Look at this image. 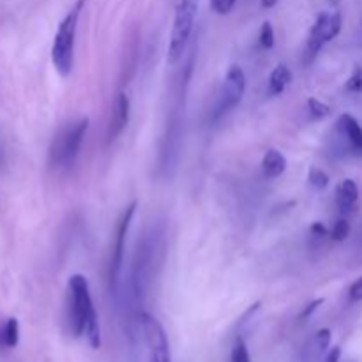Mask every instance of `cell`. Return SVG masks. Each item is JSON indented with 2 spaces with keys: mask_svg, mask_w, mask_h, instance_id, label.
Returning a JSON list of instances; mask_svg holds the SVG:
<instances>
[{
  "mask_svg": "<svg viewBox=\"0 0 362 362\" xmlns=\"http://www.w3.org/2000/svg\"><path fill=\"white\" fill-rule=\"evenodd\" d=\"M67 325L73 338H81L85 334L92 349L98 350L101 346L98 313L92 303L87 278L81 274H73L67 283Z\"/></svg>",
  "mask_w": 362,
  "mask_h": 362,
  "instance_id": "obj_1",
  "label": "cell"
},
{
  "mask_svg": "<svg viewBox=\"0 0 362 362\" xmlns=\"http://www.w3.org/2000/svg\"><path fill=\"white\" fill-rule=\"evenodd\" d=\"M85 7V0H76L69 13L60 21L59 30L52 46V62L60 76H69L74 64V37H76L78 21Z\"/></svg>",
  "mask_w": 362,
  "mask_h": 362,
  "instance_id": "obj_2",
  "label": "cell"
},
{
  "mask_svg": "<svg viewBox=\"0 0 362 362\" xmlns=\"http://www.w3.org/2000/svg\"><path fill=\"white\" fill-rule=\"evenodd\" d=\"M87 129L88 119L83 117V119L76 120L71 126L62 127L57 133V136L52 141V147H49V165L53 168L67 170L74 165V161L80 156L81 144H83Z\"/></svg>",
  "mask_w": 362,
  "mask_h": 362,
  "instance_id": "obj_3",
  "label": "cell"
},
{
  "mask_svg": "<svg viewBox=\"0 0 362 362\" xmlns=\"http://www.w3.org/2000/svg\"><path fill=\"white\" fill-rule=\"evenodd\" d=\"M198 4H200V0H179V4H177L172 35H170L168 57H166L170 66H175L182 59L184 52H186L187 42H189L191 34H193Z\"/></svg>",
  "mask_w": 362,
  "mask_h": 362,
  "instance_id": "obj_4",
  "label": "cell"
},
{
  "mask_svg": "<svg viewBox=\"0 0 362 362\" xmlns=\"http://www.w3.org/2000/svg\"><path fill=\"white\" fill-rule=\"evenodd\" d=\"M343 18L341 13H322L318 14L317 21L313 23L310 32V37L306 41V48H304L303 64L304 66H311L315 59L318 57L320 49L324 48L325 42L332 41L336 35L341 32Z\"/></svg>",
  "mask_w": 362,
  "mask_h": 362,
  "instance_id": "obj_5",
  "label": "cell"
},
{
  "mask_svg": "<svg viewBox=\"0 0 362 362\" xmlns=\"http://www.w3.org/2000/svg\"><path fill=\"white\" fill-rule=\"evenodd\" d=\"M136 202H131L124 212L120 214L119 221H117V228H115V237H113V244H112V253H110V271H108V278H110V286L115 292L117 285H119V276L120 271H122V264H124V250H126V237L127 232H129L131 221H133V216L136 212Z\"/></svg>",
  "mask_w": 362,
  "mask_h": 362,
  "instance_id": "obj_6",
  "label": "cell"
},
{
  "mask_svg": "<svg viewBox=\"0 0 362 362\" xmlns=\"http://www.w3.org/2000/svg\"><path fill=\"white\" fill-rule=\"evenodd\" d=\"M244 92H246V74H244L243 67L240 66H232L228 69V73H226L221 92H219L216 115L221 117L223 113L235 108V106L243 101Z\"/></svg>",
  "mask_w": 362,
  "mask_h": 362,
  "instance_id": "obj_7",
  "label": "cell"
},
{
  "mask_svg": "<svg viewBox=\"0 0 362 362\" xmlns=\"http://www.w3.org/2000/svg\"><path fill=\"white\" fill-rule=\"evenodd\" d=\"M140 320L141 327H144L145 339H147L151 362H172L168 338H166L165 329L159 324L158 318H154L148 313H141Z\"/></svg>",
  "mask_w": 362,
  "mask_h": 362,
  "instance_id": "obj_8",
  "label": "cell"
},
{
  "mask_svg": "<svg viewBox=\"0 0 362 362\" xmlns=\"http://www.w3.org/2000/svg\"><path fill=\"white\" fill-rule=\"evenodd\" d=\"M336 133L345 141L349 151L362 156V127L356 117H352L350 113H343L336 126Z\"/></svg>",
  "mask_w": 362,
  "mask_h": 362,
  "instance_id": "obj_9",
  "label": "cell"
},
{
  "mask_svg": "<svg viewBox=\"0 0 362 362\" xmlns=\"http://www.w3.org/2000/svg\"><path fill=\"white\" fill-rule=\"evenodd\" d=\"M129 110L131 103L126 92H119L113 101L112 117H110V126H108V141H113L124 129H126L127 122H129Z\"/></svg>",
  "mask_w": 362,
  "mask_h": 362,
  "instance_id": "obj_10",
  "label": "cell"
},
{
  "mask_svg": "<svg viewBox=\"0 0 362 362\" xmlns=\"http://www.w3.org/2000/svg\"><path fill=\"white\" fill-rule=\"evenodd\" d=\"M359 202V186L356 180L345 179L336 189V204L343 214H349Z\"/></svg>",
  "mask_w": 362,
  "mask_h": 362,
  "instance_id": "obj_11",
  "label": "cell"
},
{
  "mask_svg": "<svg viewBox=\"0 0 362 362\" xmlns=\"http://www.w3.org/2000/svg\"><path fill=\"white\" fill-rule=\"evenodd\" d=\"M331 331L329 329H320L313 338L308 341L306 349H304V361L315 362L320 359L325 352H327L329 345H331Z\"/></svg>",
  "mask_w": 362,
  "mask_h": 362,
  "instance_id": "obj_12",
  "label": "cell"
},
{
  "mask_svg": "<svg viewBox=\"0 0 362 362\" xmlns=\"http://www.w3.org/2000/svg\"><path fill=\"white\" fill-rule=\"evenodd\" d=\"M262 170L267 179H276L286 170V158L278 148H269L262 159Z\"/></svg>",
  "mask_w": 362,
  "mask_h": 362,
  "instance_id": "obj_13",
  "label": "cell"
},
{
  "mask_svg": "<svg viewBox=\"0 0 362 362\" xmlns=\"http://www.w3.org/2000/svg\"><path fill=\"white\" fill-rule=\"evenodd\" d=\"M292 81V73L286 66L279 64L278 67H274V71L271 73L269 78V94L271 95H279L285 92V88L288 87V83Z\"/></svg>",
  "mask_w": 362,
  "mask_h": 362,
  "instance_id": "obj_14",
  "label": "cell"
},
{
  "mask_svg": "<svg viewBox=\"0 0 362 362\" xmlns=\"http://www.w3.org/2000/svg\"><path fill=\"white\" fill-rule=\"evenodd\" d=\"M20 341V325L16 318H9L6 324L0 327V346L6 349H14Z\"/></svg>",
  "mask_w": 362,
  "mask_h": 362,
  "instance_id": "obj_15",
  "label": "cell"
},
{
  "mask_svg": "<svg viewBox=\"0 0 362 362\" xmlns=\"http://www.w3.org/2000/svg\"><path fill=\"white\" fill-rule=\"evenodd\" d=\"M230 362H251L250 350H247L246 341L243 338H237L233 341L232 352H230Z\"/></svg>",
  "mask_w": 362,
  "mask_h": 362,
  "instance_id": "obj_16",
  "label": "cell"
},
{
  "mask_svg": "<svg viewBox=\"0 0 362 362\" xmlns=\"http://www.w3.org/2000/svg\"><path fill=\"white\" fill-rule=\"evenodd\" d=\"M308 110H310V115L317 120L325 119V117L331 115V106L325 105V103H322V101H318V99H315V98L308 99Z\"/></svg>",
  "mask_w": 362,
  "mask_h": 362,
  "instance_id": "obj_17",
  "label": "cell"
},
{
  "mask_svg": "<svg viewBox=\"0 0 362 362\" xmlns=\"http://www.w3.org/2000/svg\"><path fill=\"white\" fill-rule=\"evenodd\" d=\"M258 42L264 49H271L276 42V35H274V28L269 21H264L260 27V34H258Z\"/></svg>",
  "mask_w": 362,
  "mask_h": 362,
  "instance_id": "obj_18",
  "label": "cell"
},
{
  "mask_svg": "<svg viewBox=\"0 0 362 362\" xmlns=\"http://www.w3.org/2000/svg\"><path fill=\"white\" fill-rule=\"evenodd\" d=\"M350 235V223L346 219H338L331 230V237L336 243H343Z\"/></svg>",
  "mask_w": 362,
  "mask_h": 362,
  "instance_id": "obj_19",
  "label": "cell"
},
{
  "mask_svg": "<svg viewBox=\"0 0 362 362\" xmlns=\"http://www.w3.org/2000/svg\"><path fill=\"white\" fill-rule=\"evenodd\" d=\"M308 180H310L311 186L317 187V189H325V187L329 186V175L320 168H311Z\"/></svg>",
  "mask_w": 362,
  "mask_h": 362,
  "instance_id": "obj_20",
  "label": "cell"
},
{
  "mask_svg": "<svg viewBox=\"0 0 362 362\" xmlns=\"http://www.w3.org/2000/svg\"><path fill=\"white\" fill-rule=\"evenodd\" d=\"M345 88L349 92H357V94H361L362 92V67H357V69L354 71L352 76L346 80Z\"/></svg>",
  "mask_w": 362,
  "mask_h": 362,
  "instance_id": "obj_21",
  "label": "cell"
},
{
  "mask_svg": "<svg viewBox=\"0 0 362 362\" xmlns=\"http://www.w3.org/2000/svg\"><path fill=\"white\" fill-rule=\"evenodd\" d=\"M211 6L218 14H228L235 6V0H211Z\"/></svg>",
  "mask_w": 362,
  "mask_h": 362,
  "instance_id": "obj_22",
  "label": "cell"
},
{
  "mask_svg": "<svg viewBox=\"0 0 362 362\" xmlns=\"http://www.w3.org/2000/svg\"><path fill=\"white\" fill-rule=\"evenodd\" d=\"M349 297H350V300H352V303H361V300H362V276L359 279H357L356 283H354L352 286H350Z\"/></svg>",
  "mask_w": 362,
  "mask_h": 362,
  "instance_id": "obj_23",
  "label": "cell"
},
{
  "mask_svg": "<svg viewBox=\"0 0 362 362\" xmlns=\"http://www.w3.org/2000/svg\"><path fill=\"white\" fill-rule=\"evenodd\" d=\"M324 303H325V299H315L313 303L308 304V306L303 310V313L299 315V320H306V318H310L311 315L318 310V306H322Z\"/></svg>",
  "mask_w": 362,
  "mask_h": 362,
  "instance_id": "obj_24",
  "label": "cell"
},
{
  "mask_svg": "<svg viewBox=\"0 0 362 362\" xmlns=\"http://www.w3.org/2000/svg\"><path fill=\"white\" fill-rule=\"evenodd\" d=\"M310 232H311V235L318 237V239H322V237L327 235V228H325V226H324V223H318V221L311 225Z\"/></svg>",
  "mask_w": 362,
  "mask_h": 362,
  "instance_id": "obj_25",
  "label": "cell"
},
{
  "mask_svg": "<svg viewBox=\"0 0 362 362\" xmlns=\"http://www.w3.org/2000/svg\"><path fill=\"white\" fill-rule=\"evenodd\" d=\"M339 357H341V349H339V346H334V349L327 354L324 362H339Z\"/></svg>",
  "mask_w": 362,
  "mask_h": 362,
  "instance_id": "obj_26",
  "label": "cell"
},
{
  "mask_svg": "<svg viewBox=\"0 0 362 362\" xmlns=\"http://www.w3.org/2000/svg\"><path fill=\"white\" fill-rule=\"evenodd\" d=\"M276 4H278V0H262V6H264L265 9H271V7H274Z\"/></svg>",
  "mask_w": 362,
  "mask_h": 362,
  "instance_id": "obj_27",
  "label": "cell"
}]
</instances>
